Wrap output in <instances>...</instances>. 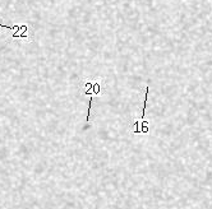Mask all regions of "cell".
Returning <instances> with one entry per match:
<instances>
[{"label": "cell", "instance_id": "obj_1", "mask_svg": "<svg viewBox=\"0 0 212 209\" xmlns=\"http://www.w3.org/2000/svg\"><path fill=\"white\" fill-rule=\"evenodd\" d=\"M102 91V84L101 82H87L84 83V88L83 92L86 94H91V97L93 96H99Z\"/></svg>", "mask_w": 212, "mask_h": 209}]
</instances>
